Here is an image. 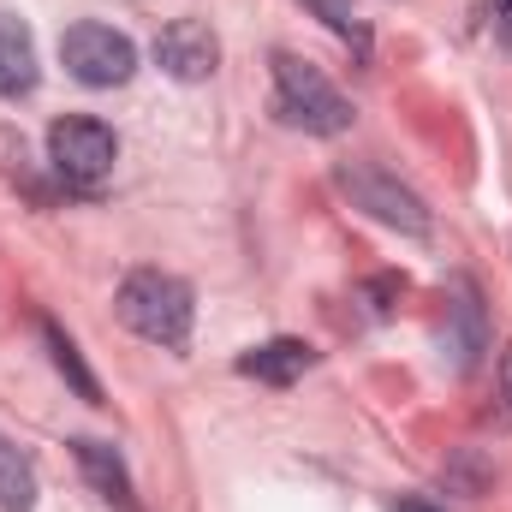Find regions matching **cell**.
I'll list each match as a JSON object with an SVG mask.
<instances>
[{
    "mask_svg": "<svg viewBox=\"0 0 512 512\" xmlns=\"http://www.w3.org/2000/svg\"><path fill=\"white\" fill-rule=\"evenodd\" d=\"M155 66H161L167 78H179V84H203V78L221 66V42H215L209 24L173 18V24L155 36Z\"/></svg>",
    "mask_w": 512,
    "mask_h": 512,
    "instance_id": "8992f818",
    "label": "cell"
},
{
    "mask_svg": "<svg viewBox=\"0 0 512 512\" xmlns=\"http://www.w3.org/2000/svg\"><path fill=\"white\" fill-rule=\"evenodd\" d=\"M36 507V465L0 435V512H30Z\"/></svg>",
    "mask_w": 512,
    "mask_h": 512,
    "instance_id": "30bf717a",
    "label": "cell"
},
{
    "mask_svg": "<svg viewBox=\"0 0 512 512\" xmlns=\"http://www.w3.org/2000/svg\"><path fill=\"white\" fill-rule=\"evenodd\" d=\"M60 60L90 90H114V84H126L131 72H137V48H131V36H120L114 24H72L60 36Z\"/></svg>",
    "mask_w": 512,
    "mask_h": 512,
    "instance_id": "277c9868",
    "label": "cell"
},
{
    "mask_svg": "<svg viewBox=\"0 0 512 512\" xmlns=\"http://www.w3.org/2000/svg\"><path fill=\"white\" fill-rule=\"evenodd\" d=\"M501 399H507V417H512V346L501 352Z\"/></svg>",
    "mask_w": 512,
    "mask_h": 512,
    "instance_id": "5bb4252c",
    "label": "cell"
},
{
    "mask_svg": "<svg viewBox=\"0 0 512 512\" xmlns=\"http://www.w3.org/2000/svg\"><path fill=\"white\" fill-rule=\"evenodd\" d=\"M114 155H120V143H114V131L102 126V120L66 114V120L48 126V161H54V173L72 191H96L114 173Z\"/></svg>",
    "mask_w": 512,
    "mask_h": 512,
    "instance_id": "3957f363",
    "label": "cell"
},
{
    "mask_svg": "<svg viewBox=\"0 0 512 512\" xmlns=\"http://www.w3.org/2000/svg\"><path fill=\"white\" fill-rule=\"evenodd\" d=\"M42 340H48V352H54V370H60L66 382L78 387L84 399H102V393H96V376H90V370H84V358H78V346H72V340L54 328V322H42Z\"/></svg>",
    "mask_w": 512,
    "mask_h": 512,
    "instance_id": "8fae6325",
    "label": "cell"
},
{
    "mask_svg": "<svg viewBox=\"0 0 512 512\" xmlns=\"http://www.w3.org/2000/svg\"><path fill=\"white\" fill-rule=\"evenodd\" d=\"M304 370H310V346L304 340H268V346L239 358V376H256L268 387H292Z\"/></svg>",
    "mask_w": 512,
    "mask_h": 512,
    "instance_id": "9c48e42d",
    "label": "cell"
},
{
    "mask_svg": "<svg viewBox=\"0 0 512 512\" xmlns=\"http://www.w3.org/2000/svg\"><path fill=\"white\" fill-rule=\"evenodd\" d=\"M489 18H495V36L512 42V0H489Z\"/></svg>",
    "mask_w": 512,
    "mask_h": 512,
    "instance_id": "4fadbf2b",
    "label": "cell"
},
{
    "mask_svg": "<svg viewBox=\"0 0 512 512\" xmlns=\"http://www.w3.org/2000/svg\"><path fill=\"white\" fill-rule=\"evenodd\" d=\"M36 90V42L18 18L0 12V96H30Z\"/></svg>",
    "mask_w": 512,
    "mask_h": 512,
    "instance_id": "ba28073f",
    "label": "cell"
},
{
    "mask_svg": "<svg viewBox=\"0 0 512 512\" xmlns=\"http://www.w3.org/2000/svg\"><path fill=\"white\" fill-rule=\"evenodd\" d=\"M304 6H310V12H316L328 30H334V36H346L358 54H370V36H364V24L352 18V0H304Z\"/></svg>",
    "mask_w": 512,
    "mask_h": 512,
    "instance_id": "7c38bea8",
    "label": "cell"
},
{
    "mask_svg": "<svg viewBox=\"0 0 512 512\" xmlns=\"http://www.w3.org/2000/svg\"><path fill=\"white\" fill-rule=\"evenodd\" d=\"M340 191L370 215V221H382L393 233H429V209L417 203V191H405L399 179H387L382 167H370V161H352V167H340Z\"/></svg>",
    "mask_w": 512,
    "mask_h": 512,
    "instance_id": "5b68a950",
    "label": "cell"
},
{
    "mask_svg": "<svg viewBox=\"0 0 512 512\" xmlns=\"http://www.w3.org/2000/svg\"><path fill=\"white\" fill-rule=\"evenodd\" d=\"M72 459L84 465V477L96 483V495H108V501H120L126 512H137V495H131V471H126V459H120L108 441H72Z\"/></svg>",
    "mask_w": 512,
    "mask_h": 512,
    "instance_id": "52a82bcc",
    "label": "cell"
},
{
    "mask_svg": "<svg viewBox=\"0 0 512 512\" xmlns=\"http://www.w3.org/2000/svg\"><path fill=\"white\" fill-rule=\"evenodd\" d=\"M120 322L155 346H185L191 340V286L161 268H137L120 286Z\"/></svg>",
    "mask_w": 512,
    "mask_h": 512,
    "instance_id": "6da1fadb",
    "label": "cell"
},
{
    "mask_svg": "<svg viewBox=\"0 0 512 512\" xmlns=\"http://www.w3.org/2000/svg\"><path fill=\"white\" fill-rule=\"evenodd\" d=\"M274 90H280L274 108H280L286 126H304L316 137H334V131L352 126V102L298 54H274Z\"/></svg>",
    "mask_w": 512,
    "mask_h": 512,
    "instance_id": "7a4b0ae2",
    "label": "cell"
},
{
    "mask_svg": "<svg viewBox=\"0 0 512 512\" xmlns=\"http://www.w3.org/2000/svg\"><path fill=\"white\" fill-rule=\"evenodd\" d=\"M393 512H435V507H423V501H399Z\"/></svg>",
    "mask_w": 512,
    "mask_h": 512,
    "instance_id": "9a60e30c",
    "label": "cell"
}]
</instances>
